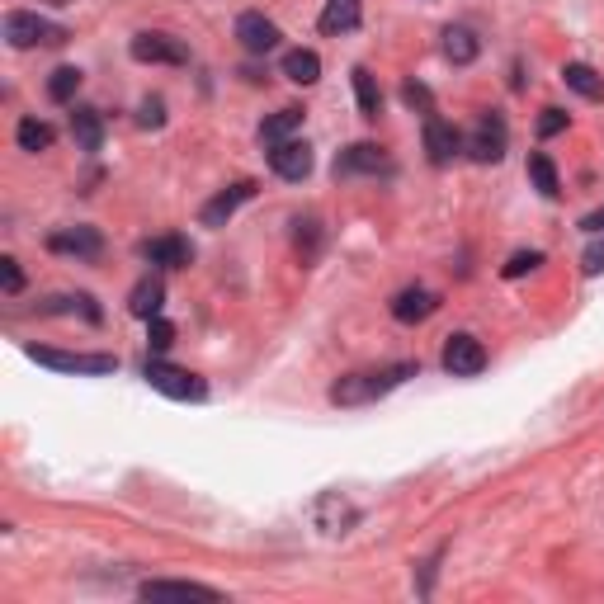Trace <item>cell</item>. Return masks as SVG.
<instances>
[{"label": "cell", "instance_id": "obj_1", "mask_svg": "<svg viewBox=\"0 0 604 604\" xmlns=\"http://www.w3.org/2000/svg\"><path fill=\"white\" fill-rule=\"evenodd\" d=\"M406 378H416V364H387V369H369V373H350L331 387V402L336 406H364V402H378L387 397L392 387H402Z\"/></svg>", "mask_w": 604, "mask_h": 604}, {"label": "cell", "instance_id": "obj_2", "mask_svg": "<svg viewBox=\"0 0 604 604\" xmlns=\"http://www.w3.org/2000/svg\"><path fill=\"white\" fill-rule=\"evenodd\" d=\"M5 43L10 48H57V43H67V29L62 24H52V19H38L29 10H10L5 15Z\"/></svg>", "mask_w": 604, "mask_h": 604}, {"label": "cell", "instance_id": "obj_3", "mask_svg": "<svg viewBox=\"0 0 604 604\" xmlns=\"http://www.w3.org/2000/svg\"><path fill=\"white\" fill-rule=\"evenodd\" d=\"M142 378H147L161 397H170V402H203V397H208V383H203L199 373L175 369V364H161V359H151Z\"/></svg>", "mask_w": 604, "mask_h": 604}, {"label": "cell", "instance_id": "obj_4", "mask_svg": "<svg viewBox=\"0 0 604 604\" xmlns=\"http://www.w3.org/2000/svg\"><path fill=\"white\" fill-rule=\"evenodd\" d=\"M505 142H510L505 118L501 114H482V118H477V128L463 137V151H468L477 166H496V161L505 156Z\"/></svg>", "mask_w": 604, "mask_h": 604}, {"label": "cell", "instance_id": "obj_5", "mask_svg": "<svg viewBox=\"0 0 604 604\" xmlns=\"http://www.w3.org/2000/svg\"><path fill=\"white\" fill-rule=\"evenodd\" d=\"M128 52H133V62H142V67H161V62H166V67H185L189 62V48L185 43H180V38L175 34H137L133 43H128Z\"/></svg>", "mask_w": 604, "mask_h": 604}, {"label": "cell", "instance_id": "obj_6", "mask_svg": "<svg viewBox=\"0 0 604 604\" xmlns=\"http://www.w3.org/2000/svg\"><path fill=\"white\" fill-rule=\"evenodd\" d=\"M482 369H487V350H482L477 336L458 331V336L444 340V373H453V378H477Z\"/></svg>", "mask_w": 604, "mask_h": 604}, {"label": "cell", "instance_id": "obj_7", "mask_svg": "<svg viewBox=\"0 0 604 604\" xmlns=\"http://www.w3.org/2000/svg\"><path fill=\"white\" fill-rule=\"evenodd\" d=\"M29 359L48 364L57 373H114L118 359L114 354H67V350H43V345H29Z\"/></svg>", "mask_w": 604, "mask_h": 604}, {"label": "cell", "instance_id": "obj_8", "mask_svg": "<svg viewBox=\"0 0 604 604\" xmlns=\"http://www.w3.org/2000/svg\"><path fill=\"white\" fill-rule=\"evenodd\" d=\"M387 170H392V156L378 142H354L336 156V175H387Z\"/></svg>", "mask_w": 604, "mask_h": 604}, {"label": "cell", "instance_id": "obj_9", "mask_svg": "<svg viewBox=\"0 0 604 604\" xmlns=\"http://www.w3.org/2000/svg\"><path fill=\"white\" fill-rule=\"evenodd\" d=\"M236 43L251 52V57H265V52L279 48V24L265 19L260 10H246V15L236 19Z\"/></svg>", "mask_w": 604, "mask_h": 604}, {"label": "cell", "instance_id": "obj_10", "mask_svg": "<svg viewBox=\"0 0 604 604\" xmlns=\"http://www.w3.org/2000/svg\"><path fill=\"white\" fill-rule=\"evenodd\" d=\"M359 520V515H354V505L345 501V496H340V491H321L317 496V505H312V524H317L321 534H350V524Z\"/></svg>", "mask_w": 604, "mask_h": 604}, {"label": "cell", "instance_id": "obj_11", "mask_svg": "<svg viewBox=\"0 0 604 604\" xmlns=\"http://www.w3.org/2000/svg\"><path fill=\"white\" fill-rule=\"evenodd\" d=\"M269 170H274L279 180H307V175H312V147L298 142V137L269 147Z\"/></svg>", "mask_w": 604, "mask_h": 604}, {"label": "cell", "instance_id": "obj_12", "mask_svg": "<svg viewBox=\"0 0 604 604\" xmlns=\"http://www.w3.org/2000/svg\"><path fill=\"white\" fill-rule=\"evenodd\" d=\"M246 199H255V180H236V185H227L222 194H213V199L203 203L199 222H203V227H227V222H232V213Z\"/></svg>", "mask_w": 604, "mask_h": 604}, {"label": "cell", "instance_id": "obj_13", "mask_svg": "<svg viewBox=\"0 0 604 604\" xmlns=\"http://www.w3.org/2000/svg\"><path fill=\"white\" fill-rule=\"evenodd\" d=\"M48 251L57 255H76V260H100L104 255V236L95 227H62L48 236Z\"/></svg>", "mask_w": 604, "mask_h": 604}, {"label": "cell", "instance_id": "obj_14", "mask_svg": "<svg viewBox=\"0 0 604 604\" xmlns=\"http://www.w3.org/2000/svg\"><path fill=\"white\" fill-rule=\"evenodd\" d=\"M425 151H430V161L435 166H449L453 156L463 151V133L453 128V123H444L439 114L425 118Z\"/></svg>", "mask_w": 604, "mask_h": 604}, {"label": "cell", "instance_id": "obj_15", "mask_svg": "<svg viewBox=\"0 0 604 604\" xmlns=\"http://www.w3.org/2000/svg\"><path fill=\"white\" fill-rule=\"evenodd\" d=\"M137 251H142V260L166 265V269H185L189 260H194V246H189L185 236H151V241H142Z\"/></svg>", "mask_w": 604, "mask_h": 604}, {"label": "cell", "instance_id": "obj_16", "mask_svg": "<svg viewBox=\"0 0 604 604\" xmlns=\"http://www.w3.org/2000/svg\"><path fill=\"white\" fill-rule=\"evenodd\" d=\"M435 312H439V293H430V288H402V293L392 298V317L406 321V326L435 317Z\"/></svg>", "mask_w": 604, "mask_h": 604}, {"label": "cell", "instance_id": "obj_17", "mask_svg": "<svg viewBox=\"0 0 604 604\" xmlns=\"http://www.w3.org/2000/svg\"><path fill=\"white\" fill-rule=\"evenodd\" d=\"M142 600H222V595L213 586H199V581H147Z\"/></svg>", "mask_w": 604, "mask_h": 604}, {"label": "cell", "instance_id": "obj_18", "mask_svg": "<svg viewBox=\"0 0 604 604\" xmlns=\"http://www.w3.org/2000/svg\"><path fill=\"white\" fill-rule=\"evenodd\" d=\"M364 19V0H326L321 10V34H350Z\"/></svg>", "mask_w": 604, "mask_h": 604}, {"label": "cell", "instance_id": "obj_19", "mask_svg": "<svg viewBox=\"0 0 604 604\" xmlns=\"http://www.w3.org/2000/svg\"><path fill=\"white\" fill-rule=\"evenodd\" d=\"M71 137H76V147H81V151H100L104 147V118H100V109L81 104V109L71 114Z\"/></svg>", "mask_w": 604, "mask_h": 604}, {"label": "cell", "instance_id": "obj_20", "mask_svg": "<svg viewBox=\"0 0 604 604\" xmlns=\"http://www.w3.org/2000/svg\"><path fill=\"white\" fill-rule=\"evenodd\" d=\"M477 52H482V43H477V34H472L468 24H449V29H444V57H449L453 67L477 62Z\"/></svg>", "mask_w": 604, "mask_h": 604}, {"label": "cell", "instance_id": "obj_21", "mask_svg": "<svg viewBox=\"0 0 604 604\" xmlns=\"http://www.w3.org/2000/svg\"><path fill=\"white\" fill-rule=\"evenodd\" d=\"M161 302H166L161 279H142V284L128 293V312H133L137 321H151V317H161Z\"/></svg>", "mask_w": 604, "mask_h": 604}, {"label": "cell", "instance_id": "obj_22", "mask_svg": "<svg viewBox=\"0 0 604 604\" xmlns=\"http://www.w3.org/2000/svg\"><path fill=\"white\" fill-rule=\"evenodd\" d=\"M302 109H279V114H269L265 123H260V147H279V142H288V137L302 128Z\"/></svg>", "mask_w": 604, "mask_h": 604}, {"label": "cell", "instance_id": "obj_23", "mask_svg": "<svg viewBox=\"0 0 604 604\" xmlns=\"http://www.w3.org/2000/svg\"><path fill=\"white\" fill-rule=\"evenodd\" d=\"M562 81H567L581 100H604V76L595 67H586V62H567V67H562Z\"/></svg>", "mask_w": 604, "mask_h": 604}, {"label": "cell", "instance_id": "obj_24", "mask_svg": "<svg viewBox=\"0 0 604 604\" xmlns=\"http://www.w3.org/2000/svg\"><path fill=\"white\" fill-rule=\"evenodd\" d=\"M284 76L293 85H317L321 81V57L312 48H293L284 57Z\"/></svg>", "mask_w": 604, "mask_h": 604}, {"label": "cell", "instance_id": "obj_25", "mask_svg": "<svg viewBox=\"0 0 604 604\" xmlns=\"http://www.w3.org/2000/svg\"><path fill=\"white\" fill-rule=\"evenodd\" d=\"M354 100H359V114L364 118L383 114V90H378V81H373V71L354 67Z\"/></svg>", "mask_w": 604, "mask_h": 604}, {"label": "cell", "instance_id": "obj_26", "mask_svg": "<svg viewBox=\"0 0 604 604\" xmlns=\"http://www.w3.org/2000/svg\"><path fill=\"white\" fill-rule=\"evenodd\" d=\"M529 180L538 185L543 199H557V194H562V180H557V166H553L548 151H534V156H529Z\"/></svg>", "mask_w": 604, "mask_h": 604}, {"label": "cell", "instance_id": "obj_27", "mask_svg": "<svg viewBox=\"0 0 604 604\" xmlns=\"http://www.w3.org/2000/svg\"><path fill=\"white\" fill-rule=\"evenodd\" d=\"M52 123H43V118H19V128H15V142L19 151H48L52 147Z\"/></svg>", "mask_w": 604, "mask_h": 604}, {"label": "cell", "instance_id": "obj_28", "mask_svg": "<svg viewBox=\"0 0 604 604\" xmlns=\"http://www.w3.org/2000/svg\"><path fill=\"white\" fill-rule=\"evenodd\" d=\"M76 90H81V71H76V67H57L48 76V100L71 104V100H76Z\"/></svg>", "mask_w": 604, "mask_h": 604}, {"label": "cell", "instance_id": "obj_29", "mask_svg": "<svg viewBox=\"0 0 604 604\" xmlns=\"http://www.w3.org/2000/svg\"><path fill=\"white\" fill-rule=\"evenodd\" d=\"M147 345H151L156 354H166L170 345H175V326H170L166 317H151V321H147Z\"/></svg>", "mask_w": 604, "mask_h": 604}, {"label": "cell", "instance_id": "obj_30", "mask_svg": "<svg viewBox=\"0 0 604 604\" xmlns=\"http://www.w3.org/2000/svg\"><path fill=\"white\" fill-rule=\"evenodd\" d=\"M543 265V251H515L510 255V260H505V279H524V274H529V269H538Z\"/></svg>", "mask_w": 604, "mask_h": 604}, {"label": "cell", "instance_id": "obj_31", "mask_svg": "<svg viewBox=\"0 0 604 604\" xmlns=\"http://www.w3.org/2000/svg\"><path fill=\"white\" fill-rule=\"evenodd\" d=\"M0 288H5L10 298H15V293H24V269H19L15 255H5V260H0Z\"/></svg>", "mask_w": 604, "mask_h": 604}, {"label": "cell", "instance_id": "obj_32", "mask_svg": "<svg viewBox=\"0 0 604 604\" xmlns=\"http://www.w3.org/2000/svg\"><path fill=\"white\" fill-rule=\"evenodd\" d=\"M137 123H142V128H161V123H166V100H156V95L142 100L137 104Z\"/></svg>", "mask_w": 604, "mask_h": 604}, {"label": "cell", "instance_id": "obj_33", "mask_svg": "<svg viewBox=\"0 0 604 604\" xmlns=\"http://www.w3.org/2000/svg\"><path fill=\"white\" fill-rule=\"evenodd\" d=\"M317 227H321L317 218L298 222V251H302V260H312V255H317V241H321V232H317Z\"/></svg>", "mask_w": 604, "mask_h": 604}, {"label": "cell", "instance_id": "obj_34", "mask_svg": "<svg viewBox=\"0 0 604 604\" xmlns=\"http://www.w3.org/2000/svg\"><path fill=\"white\" fill-rule=\"evenodd\" d=\"M567 123H571L567 109H543V118H538V137H557Z\"/></svg>", "mask_w": 604, "mask_h": 604}, {"label": "cell", "instance_id": "obj_35", "mask_svg": "<svg viewBox=\"0 0 604 604\" xmlns=\"http://www.w3.org/2000/svg\"><path fill=\"white\" fill-rule=\"evenodd\" d=\"M581 265H586V274H600L604 269V232H595V241H590L586 255H581Z\"/></svg>", "mask_w": 604, "mask_h": 604}, {"label": "cell", "instance_id": "obj_36", "mask_svg": "<svg viewBox=\"0 0 604 604\" xmlns=\"http://www.w3.org/2000/svg\"><path fill=\"white\" fill-rule=\"evenodd\" d=\"M402 95H406V104H411V109H425V114H430V104H435V100H430V90H425V85H416V81H406Z\"/></svg>", "mask_w": 604, "mask_h": 604}, {"label": "cell", "instance_id": "obj_37", "mask_svg": "<svg viewBox=\"0 0 604 604\" xmlns=\"http://www.w3.org/2000/svg\"><path fill=\"white\" fill-rule=\"evenodd\" d=\"M581 232H604V208H595V213H586V218H581Z\"/></svg>", "mask_w": 604, "mask_h": 604}]
</instances>
